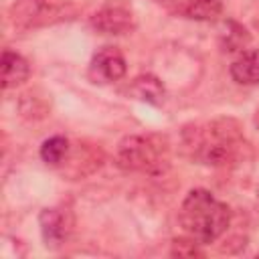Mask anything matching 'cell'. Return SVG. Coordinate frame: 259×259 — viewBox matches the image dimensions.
Returning <instances> with one entry per match:
<instances>
[{"label": "cell", "instance_id": "obj_13", "mask_svg": "<svg viewBox=\"0 0 259 259\" xmlns=\"http://www.w3.org/2000/svg\"><path fill=\"white\" fill-rule=\"evenodd\" d=\"M184 12L188 18L194 20H217L223 12V2L221 0H188L184 6Z\"/></svg>", "mask_w": 259, "mask_h": 259}, {"label": "cell", "instance_id": "obj_5", "mask_svg": "<svg viewBox=\"0 0 259 259\" xmlns=\"http://www.w3.org/2000/svg\"><path fill=\"white\" fill-rule=\"evenodd\" d=\"M61 14V8L53 0H16L10 8V18L20 28L53 22Z\"/></svg>", "mask_w": 259, "mask_h": 259}, {"label": "cell", "instance_id": "obj_16", "mask_svg": "<svg viewBox=\"0 0 259 259\" xmlns=\"http://www.w3.org/2000/svg\"><path fill=\"white\" fill-rule=\"evenodd\" d=\"M154 2H174V0H154Z\"/></svg>", "mask_w": 259, "mask_h": 259}, {"label": "cell", "instance_id": "obj_15", "mask_svg": "<svg viewBox=\"0 0 259 259\" xmlns=\"http://www.w3.org/2000/svg\"><path fill=\"white\" fill-rule=\"evenodd\" d=\"M253 121H255V125H257V130H259V107H257V111H255V117H253Z\"/></svg>", "mask_w": 259, "mask_h": 259}, {"label": "cell", "instance_id": "obj_14", "mask_svg": "<svg viewBox=\"0 0 259 259\" xmlns=\"http://www.w3.org/2000/svg\"><path fill=\"white\" fill-rule=\"evenodd\" d=\"M172 255H178V257H192V255H198V249H196V241L190 237V239H176L174 245H172Z\"/></svg>", "mask_w": 259, "mask_h": 259}, {"label": "cell", "instance_id": "obj_6", "mask_svg": "<svg viewBox=\"0 0 259 259\" xmlns=\"http://www.w3.org/2000/svg\"><path fill=\"white\" fill-rule=\"evenodd\" d=\"M125 59L115 47L99 49L89 65V77L93 83H115L125 75Z\"/></svg>", "mask_w": 259, "mask_h": 259}, {"label": "cell", "instance_id": "obj_4", "mask_svg": "<svg viewBox=\"0 0 259 259\" xmlns=\"http://www.w3.org/2000/svg\"><path fill=\"white\" fill-rule=\"evenodd\" d=\"M91 24L93 28L105 34H125L134 30L136 18L132 6H127L121 0H109L91 16Z\"/></svg>", "mask_w": 259, "mask_h": 259}, {"label": "cell", "instance_id": "obj_11", "mask_svg": "<svg viewBox=\"0 0 259 259\" xmlns=\"http://www.w3.org/2000/svg\"><path fill=\"white\" fill-rule=\"evenodd\" d=\"M219 40H221V49L227 51V53H235V51H241L247 42H249V32L245 26H241L239 22L235 20H227L221 28V34H219Z\"/></svg>", "mask_w": 259, "mask_h": 259}, {"label": "cell", "instance_id": "obj_10", "mask_svg": "<svg viewBox=\"0 0 259 259\" xmlns=\"http://www.w3.org/2000/svg\"><path fill=\"white\" fill-rule=\"evenodd\" d=\"M130 95H134L140 101L152 103V105H160L164 101V85L158 77L146 73V75H138L132 85H130Z\"/></svg>", "mask_w": 259, "mask_h": 259}, {"label": "cell", "instance_id": "obj_3", "mask_svg": "<svg viewBox=\"0 0 259 259\" xmlns=\"http://www.w3.org/2000/svg\"><path fill=\"white\" fill-rule=\"evenodd\" d=\"M115 158L123 170L162 174L168 168V144L158 136H127L119 142Z\"/></svg>", "mask_w": 259, "mask_h": 259}, {"label": "cell", "instance_id": "obj_7", "mask_svg": "<svg viewBox=\"0 0 259 259\" xmlns=\"http://www.w3.org/2000/svg\"><path fill=\"white\" fill-rule=\"evenodd\" d=\"M38 225H40V235L47 247H59L65 243L73 229V217L67 208L63 206H51L42 208L38 214Z\"/></svg>", "mask_w": 259, "mask_h": 259}, {"label": "cell", "instance_id": "obj_2", "mask_svg": "<svg viewBox=\"0 0 259 259\" xmlns=\"http://www.w3.org/2000/svg\"><path fill=\"white\" fill-rule=\"evenodd\" d=\"M231 210L217 200L208 190L194 188L186 194L180 206V225L198 245L217 241L229 227Z\"/></svg>", "mask_w": 259, "mask_h": 259}, {"label": "cell", "instance_id": "obj_1", "mask_svg": "<svg viewBox=\"0 0 259 259\" xmlns=\"http://www.w3.org/2000/svg\"><path fill=\"white\" fill-rule=\"evenodd\" d=\"M184 144L192 158L206 166H231L241 160L247 142L235 119H217L206 125L184 130Z\"/></svg>", "mask_w": 259, "mask_h": 259}, {"label": "cell", "instance_id": "obj_17", "mask_svg": "<svg viewBox=\"0 0 259 259\" xmlns=\"http://www.w3.org/2000/svg\"><path fill=\"white\" fill-rule=\"evenodd\" d=\"M257 194H259V186H257Z\"/></svg>", "mask_w": 259, "mask_h": 259}, {"label": "cell", "instance_id": "obj_9", "mask_svg": "<svg viewBox=\"0 0 259 259\" xmlns=\"http://www.w3.org/2000/svg\"><path fill=\"white\" fill-rule=\"evenodd\" d=\"M231 77L239 85H259V51H243L231 63Z\"/></svg>", "mask_w": 259, "mask_h": 259}, {"label": "cell", "instance_id": "obj_12", "mask_svg": "<svg viewBox=\"0 0 259 259\" xmlns=\"http://www.w3.org/2000/svg\"><path fill=\"white\" fill-rule=\"evenodd\" d=\"M71 152V144L65 136H53L42 142L40 146V158L49 166H61Z\"/></svg>", "mask_w": 259, "mask_h": 259}, {"label": "cell", "instance_id": "obj_8", "mask_svg": "<svg viewBox=\"0 0 259 259\" xmlns=\"http://www.w3.org/2000/svg\"><path fill=\"white\" fill-rule=\"evenodd\" d=\"M30 75V67H28V61L14 53V51H4L2 53V87L4 89H10V87H16L20 83H24Z\"/></svg>", "mask_w": 259, "mask_h": 259}]
</instances>
